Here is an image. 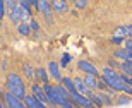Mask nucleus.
Instances as JSON below:
<instances>
[{
	"mask_svg": "<svg viewBox=\"0 0 132 108\" xmlns=\"http://www.w3.org/2000/svg\"><path fill=\"white\" fill-rule=\"evenodd\" d=\"M29 91L39 99V101H43V103H46V105L50 106V99H48V96H46V93H45L43 84H41V82H38V81H33V82H31V86H29Z\"/></svg>",
	"mask_w": 132,
	"mask_h": 108,
	"instance_id": "obj_6",
	"label": "nucleus"
},
{
	"mask_svg": "<svg viewBox=\"0 0 132 108\" xmlns=\"http://www.w3.org/2000/svg\"><path fill=\"white\" fill-rule=\"evenodd\" d=\"M72 4H74V7H76L77 10H82V9H86V7L89 5V0H74Z\"/></svg>",
	"mask_w": 132,
	"mask_h": 108,
	"instance_id": "obj_22",
	"label": "nucleus"
},
{
	"mask_svg": "<svg viewBox=\"0 0 132 108\" xmlns=\"http://www.w3.org/2000/svg\"><path fill=\"white\" fill-rule=\"evenodd\" d=\"M5 89L10 91L12 94H15L21 99H24L26 94H28V88H26L24 77L19 72H9L7 74V77H5Z\"/></svg>",
	"mask_w": 132,
	"mask_h": 108,
	"instance_id": "obj_2",
	"label": "nucleus"
},
{
	"mask_svg": "<svg viewBox=\"0 0 132 108\" xmlns=\"http://www.w3.org/2000/svg\"><path fill=\"white\" fill-rule=\"evenodd\" d=\"M129 60H130V62H132V52H130V57H129Z\"/></svg>",
	"mask_w": 132,
	"mask_h": 108,
	"instance_id": "obj_37",
	"label": "nucleus"
},
{
	"mask_svg": "<svg viewBox=\"0 0 132 108\" xmlns=\"http://www.w3.org/2000/svg\"><path fill=\"white\" fill-rule=\"evenodd\" d=\"M108 67H112V69H117L120 67V62H117V59H112V60H108Z\"/></svg>",
	"mask_w": 132,
	"mask_h": 108,
	"instance_id": "obj_29",
	"label": "nucleus"
},
{
	"mask_svg": "<svg viewBox=\"0 0 132 108\" xmlns=\"http://www.w3.org/2000/svg\"><path fill=\"white\" fill-rule=\"evenodd\" d=\"M34 79L41 84H46V82H50V72L46 69H43V67H39V69L34 72Z\"/></svg>",
	"mask_w": 132,
	"mask_h": 108,
	"instance_id": "obj_13",
	"label": "nucleus"
},
{
	"mask_svg": "<svg viewBox=\"0 0 132 108\" xmlns=\"http://www.w3.org/2000/svg\"><path fill=\"white\" fill-rule=\"evenodd\" d=\"M31 19H33V10L22 7V12H21V22H29Z\"/></svg>",
	"mask_w": 132,
	"mask_h": 108,
	"instance_id": "obj_21",
	"label": "nucleus"
},
{
	"mask_svg": "<svg viewBox=\"0 0 132 108\" xmlns=\"http://www.w3.org/2000/svg\"><path fill=\"white\" fill-rule=\"evenodd\" d=\"M21 12H22V7H21L19 2H15L10 9H7V15H9V19H10V22H12V24L17 26L21 22Z\"/></svg>",
	"mask_w": 132,
	"mask_h": 108,
	"instance_id": "obj_8",
	"label": "nucleus"
},
{
	"mask_svg": "<svg viewBox=\"0 0 132 108\" xmlns=\"http://www.w3.org/2000/svg\"><path fill=\"white\" fill-rule=\"evenodd\" d=\"M74 84H76V91H77V93H81V94H86V96H89V94L93 93V91H91V89H89L88 86L84 84V81H82L81 77H74Z\"/></svg>",
	"mask_w": 132,
	"mask_h": 108,
	"instance_id": "obj_12",
	"label": "nucleus"
},
{
	"mask_svg": "<svg viewBox=\"0 0 132 108\" xmlns=\"http://www.w3.org/2000/svg\"><path fill=\"white\" fill-rule=\"evenodd\" d=\"M123 79H125V82H127V84L132 86V76H123Z\"/></svg>",
	"mask_w": 132,
	"mask_h": 108,
	"instance_id": "obj_33",
	"label": "nucleus"
},
{
	"mask_svg": "<svg viewBox=\"0 0 132 108\" xmlns=\"http://www.w3.org/2000/svg\"><path fill=\"white\" fill-rule=\"evenodd\" d=\"M34 72L36 70L33 69V65L29 62H24L22 64V77H26V81H34Z\"/></svg>",
	"mask_w": 132,
	"mask_h": 108,
	"instance_id": "obj_14",
	"label": "nucleus"
},
{
	"mask_svg": "<svg viewBox=\"0 0 132 108\" xmlns=\"http://www.w3.org/2000/svg\"><path fill=\"white\" fill-rule=\"evenodd\" d=\"M38 101H39V99L36 98L33 93H28V94H26V98H24V105L28 108H36V106H38Z\"/></svg>",
	"mask_w": 132,
	"mask_h": 108,
	"instance_id": "obj_17",
	"label": "nucleus"
},
{
	"mask_svg": "<svg viewBox=\"0 0 132 108\" xmlns=\"http://www.w3.org/2000/svg\"><path fill=\"white\" fill-rule=\"evenodd\" d=\"M2 99H4V105L5 108H28L24 105V99L17 98L15 94H12L10 91H2Z\"/></svg>",
	"mask_w": 132,
	"mask_h": 108,
	"instance_id": "obj_5",
	"label": "nucleus"
},
{
	"mask_svg": "<svg viewBox=\"0 0 132 108\" xmlns=\"http://www.w3.org/2000/svg\"><path fill=\"white\" fill-rule=\"evenodd\" d=\"M130 101H132V96H129V94H123V93L117 98V103H118V105H129Z\"/></svg>",
	"mask_w": 132,
	"mask_h": 108,
	"instance_id": "obj_23",
	"label": "nucleus"
},
{
	"mask_svg": "<svg viewBox=\"0 0 132 108\" xmlns=\"http://www.w3.org/2000/svg\"><path fill=\"white\" fill-rule=\"evenodd\" d=\"M118 70H120L123 76H132V62L130 60H123V62H120Z\"/></svg>",
	"mask_w": 132,
	"mask_h": 108,
	"instance_id": "obj_16",
	"label": "nucleus"
},
{
	"mask_svg": "<svg viewBox=\"0 0 132 108\" xmlns=\"http://www.w3.org/2000/svg\"><path fill=\"white\" fill-rule=\"evenodd\" d=\"M77 69L81 70V72H84V74H94V76H98V77H100V74H101L98 70V67H96L93 62H89V60H79Z\"/></svg>",
	"mask_w": 132,
	"mask_h": 108,
	"instance_id": "obj_7",
	"label": "nucleus"
},
{
	"mask_svg": "<svg viewBox=\"0 0 132 108\" xmlns=\"http://www.w3.org/2000/svg\"><path fill=\"white\" fill-rule=\"evenodd\" d=\"M0 28H2V19H0Z\"/></svg>",
	"mask_w": 132,
	"mask_h": 108,
	"instance_id": "obj_38",
	"label": "nucleus"
},
{
	"mask_svg": "<svg viewBox=\"0 0 132 108\" xmlns=\"http://www.w3.org/2000/svg\"><path fill=\"white\" fill-rule=\"evenodd\" d=\"M0 108H5V105H4V99H2V96H0Z\"/></svg>",
	"mask_w": 132,
	"mask_h": 108,
	"instance_id": "obj_36",
	"label": "nucleus"
},
{
	"mask_svg": "<svg viewBox=\"0 0 132 108\" xmlns=\"http://www.w3.org/2000/svg\"><path fill=\"white\" fill-rule=\"evenodd\" d=\"M123 41H125V38H120V36H112V43H113V45H118V46H122Z\"/></svg>",
	"mask_w": 132,
	"mask_h": 108,
	"instance_id": "obj_28",
	"label": "nucleus"
},
{
	"mask_svg": "<svg viewBox=\"0 0 132 108\" xmlns=\"http://www.w3.org/2000/svg\"><path fill=\"white\" fill-rule=\"evenodd\" d=\"M113 36H120V38H129L127 36V29H125V26H120L117 29L113 31Z\"/></svg>",
	"mask_w": 132,
	"mask_h": 108,
	"instance_id": "obj_24",
	"label": "nucleus"
},
{
	"mask_svg": "<svg viewBox=\"0 0 132 108\" xmlns=\"http://www.w3.org/2000/svg\"><path fill=\"white\" fill-rule=\"evenodd\" d=\"M123 48H127L129 52H132V38H125V41H123Z\"/></svg>",
	"mask_w": 132,
	"mask_h": 108,
	"instance_id": "obj_30",
	"label": "nucleus"
},
{
	"mask_svg": "<svg viewBox=\"0 0 132 108\" xmlns=\"http://www.w3.org/2000/svg\"><path fill=\"white\" fill-rule=\"evenodd\" d=\"M129 57H130V52H129L127 48H123V46H120L118 50H115V52H113V59H117L118 62L129 60Z\"/></svg>",
	"mask_w": 132,
	"mask_h": 108,
	"instance_id": "obj_15",
	"label": "nucleus"
},
{
	"mask_svg": "<svg viewBox=\"0 0 132 108\" xmlns=\"http://www.w3.org/2000/svg\"><path fill=\"white\" fill-rule=\"evenodd\" d=\"M5 14H7V5H5L4 0H0V19H4Z\"/></svg>",
	"mask_w": 132,
	"mask_h": 108,
	"instance_id": "obj_27",
	"label": "nucleus"
},
{
	"mask_svg": "<svg viewBox=\"0 0 132 108\" xmlns=\"http://www.w3.org/2000/svg\"><path fill=\"white\" fill-rule=\"evenodd\" d=\"M62 67H60V64L59 62H55V60H52L48 64V72H50V77H53V81H55V84H59L60 81H62Z\"/></svg>",
	"mask_w": 132,
	"mask_h": 108,
	"instance_id": "obj_9",
	"label": "nucleus"
},
{
	"mask_svg": "<svg viewBox=\"0 0 132 108\" xmlns=\"http://www.w3.org/2000/svg\"><path fill=\"white\" fill-rule=\"evenodd\" d=\"M60 82L64 84L65 88H67V91L69 93H70V91H76V84H74V77H62V81H60Z\"/></svg>",
	"mask_w": 132,
	"mask_h": 108,
	"instance_id": "obj_19",
	"label": "nucleus"
},
{
	"mask_svg": "<svg viewBox=\"0 0 132 108\" xmlns=\"http://www.w3.org/2000/svg\"><path fill=\"white\" fill-rule=\"evenodd\" d=\"M50 2H53V0H50Z\"/></svg>",
	"mask_w": 132,
	"mask_h": 108,
	"instance_id": "obj_39",
	"label": "nucleus"
},
{
	"mask_svg": "<svg viewBox=\"0 0 132 108\" xmlns=\"http://www.w3.org/2000/svg\"><path fill=\"white\" fill-rule=\"evenodd\" d=\"M36 108H50V106L46 103H43V101H38V106H36Z\"/></svg>",
	"mask_w": 132,
	"mask_h": 108,
	"instance_id": "obj_34",
	"label": "nucleus"
},
{
	"mask_svg": "<svg viewBox=\"0 0 132 108\" xmlns=\"http://www.w3.org/2000/svg\"><path fill=\"white\" fill-rule=\"evenodd\" d=\"M29 4H31V7H34V9H36V5H38V0H29Z\"/></svg>",
	"mask_w": 132,
	"mask_h": 108,
	"instance_id": "obj_35",
	"label": "nucleus"
},
{
	"mask_svg": "<svg viewBox=\"0 0 132 108\" xmlns=\"http://www.w3.org/2000/svg\"><path fill=\"white\" fill-rule=\"evenodd\" d=\"M29 28H31V33H39V22L34 17L29 21Z\"/></svg>",
	"mask_w": 132,
	"mask_h": 108,
	"instance_id": "obj_26",
	"label": "nucleus"
},
{
	"mask_svg": "<svg viewBox=\"0 0 132 108\" xmlns=\"http://www.w3.org/2000/svg\"><path fill=\"white\" fill-rule=\"evenodd\" d=\"M89 98H91V101L94 103V106H96V108H103V106H105V105H103V101H101L100 93H94V91H93V93L89 94Z\"/></svg>",
	"mask_w": 132,
	"mask_h": 108,
	"instance_id": "obj_20",
	"label": "nucleus"
},
{
	"mask_svg": "<svg viewBox=\"0 0 132 108\" xmlns=\"http://www.w3.org/2000/svg\"><path fill=\"white\" fill-rule=\"evenodd\" d=\"M70 62H72V57H70L69 53H64L62 55V60H60V67H67Z\"/></svg>",
	"mask_w": 132,
	"mask_h": 108,
	"instance_id": "obj_25",
	"label": "nucleus"
},
{
	"mask_svg": "<svg viewBox=\"0 0 132 108\" xmlns=\"http://www.w3.org/2000/svg\"><path fill=\"white\" fill-rule=\"evenodd\" d=\"M17 33H19L21 36H29L31 35L29 22H19V24H17Z\"/></svg>",
	"mask_w": 132,
	"mask_h": 108,
	"instance_id": "obj_18",
	"label": "nucleus"
},
{
	"mask_svg": "<svg viewBox=\"0 0 132 108\" xmlns=\"http://www.w3.org/2000/svg\"><path fill=\"white\" fill-rule=\"evenodd\" d=\"M4 2H5V5H7V9H10V7H12L17 0H4Z\"/></svg>",
	"mask_w": 132,
	"mask_h": 108,
	"instance_id": "obj_32",
	"label": "nucleus"
},
{
	"mask_svg": "<svg viewBox=\"0 0 132 108\" xmlns=\"http://www.w3.org/2000/svg\"><path fill=\"white\" fill-rule=\"evenodd\" d=\"M69 99H70L77 108H96L89 96L81 94V93H77V91H70V93H69Z\"/></svg>",
	"mask_w": 132,
	"mask_h": 108,
	"instance_id": "obj_3",
	"label": "nucleus"
},
{
	"mask_svg": "<svg viewBox=\"0 0 132 108\" xmlns=\"http://www.w3.org/2000/svg\"><path fill=\"white\" fill-rule=\"evenodd\" d=\"M98 76H94V74H84V77H82V81H84V84L88 86L91 91H96V88H98Z\"/></svg>",
	"mask_w": 132,
	"mask_h": 108,
	"instance_id": "obj_11",
	"label": "nucleus"
},
{
	"mask_svg": "<svg viewBox=\"0 0 132 108\" xmlns=\"http://www.w3.org/2000/svg\"><path fill=\"white\" fill-rule=\"evenodd\" d=\"M100 77L108 84V88L115 89L117 93H123V94H129L132 96V86L130 84L125 82V79H123V74L118 72L117 69H112V67H105L100 74Z\"/></svg>",
	"mask_w": 132,
	"mask_h": 108,
	"instance_id": "obj_1",
	"label": "nucleus"
},
{
	"mask_svg": "<svg viewBox=\"0 0 132 108\" xmlns=\"http://www.w3.org/2000/svg\"><path fill=\"white\" fill-rule=\"evenodd\" d=\"M36 12H39V14L43 15V19L48 24H53V7H52V2L50 0H38Z\"/></svg>",
	"mask_w": 132,
	"mask_h": 108,
	"instance_id": "obj_4",
	"label": "nucleus"
},
{
	"mask_svg": "<svg viewBox=\"0 0 132 108\" xmlns=\"http://www.w3.org/2000/svg\"><path fill=\"white\" fill-rule=\"evenodd\" d=\"M52 7H53V12L59 14V15H64L70 10L67 0H53V2H52Z\"/></svg>",
	"mask_w": 132,
	"mask_h": 108,
	"instance_id": "obj_10",
	"label": "nucleus"
},
{
	"mask_svg": "<svg viewBox=\"0 0 132 108\" xmlns=\"http://www.w3.org/2000/svg\"><path fill=\"white\" fill-rule=\"evenodd\" d=\"M17 2H19L21 7H24V9H33V7H31V4H29V0H17Z\"/></svg>",
	"mask_w": 132,
	"mask_h": 108,
	"instance_id": "obj_31",
	"label": "nucleus"
}]
</instances>
